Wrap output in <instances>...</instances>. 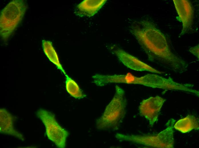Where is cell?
Returning <instances> with one entry per match:
<instances>
[{
  "label": "cell",
  "mask_w": 199,
  "mask_h": 148,
  "mask_svg": "<svg viewBox=\"0 0 199 148\" xmlns=\"http://www.w3.org/2000/svg\"><path fill=\"white\" fill-rule=\"evenodd\" d=\"M130 30L150 61L175 73L187 71V63L173 51L165 36L152 22L148 19L136 21Z\"/></svg>",
  "instance_id": "6da1fadb"
},
{
  "label": "cell",
  "mask_w": 199,
  "mask_h": 148,
  "mask_svg": "<svg viewBox=\"0 0 199 148\" xmlns=\"http://www.w3.org/2000/svg\"><path fill=\"white\" fill-rule=\"evenodd\" d=\"M126 104L124 91L116 85L113 98L96 121L97 128L114 131L118 130L125 116Z\"/></svg>",
  "instance_id": "7a4b0ae2"
},
{
  "label": "cell",
  "mask_w": 199,
  "mask_h": 148,
  "mask_svg": "<svg viewBox=\"0 0 199 148\" xmlns=\"http://www.w3.org/2000/svg\"><path fill=\"white\" fill-rule=\"evenodd\" d=\"M175 120L172 119L166 124L167 128L154 135H127L117 133L115 137L120 141H125L154 148H174V128Z\"/></svg>",
  "instance_id": "3957f363"
},
{
  "label": "cell",
  "mask_w": 199,
  "mask_h": 148,
  "mask_svg": "<svg viewBox=\"0 0 199 148\" xmlns=\"http://www.w3.org/2000/svg\"><path fill=\"white\" fill-rule=\"evenodd\" d=\"M27 7L23 0L10 1L1 11L0 16V33L7 41L22 20Z\"/></svg>",
  "instance_id": "277c9868"
},
{
  "label": "cell",
  "mask_w": 199,
  "mask_h": 148,
  "mask_svg": "<svg viewBox=\"0 0 199 148\" xmlns=\"http://www.w3.org/2000/svg\"><path fill=\"white\" fill-rule=\"evenodd\" d=\"M36 114L45 126L46 134L49 139L57 147L65 148L69 133L59 124L54 114L42 109L38 110Z\"/></svg>",
  "instance_id": "5b68a950"
},
{
  "label": "cell",
  "mask_w": 199,
  "mask_h": 148,
  "mask_svg": "<svg viewBox=\"0 0 199 148\" xmlns=\"http://www.w3.org/2000/svg\"><path fill=\"white\" fill-rule=\"evenodd\" d=\"M93 82L96 85L103 86L110 83L139 84L151 87L154 81L152 74L136 77L130 73L125 75H104L98 74L92 76Z\"/></svg>",
  "instance_id": "8992f818"
},
{
  "label": "cell",
  "mask_w": 199,
  "mask_h": 148,
  "mask_svg": "<svg viewBox=\"0 0 199 148\" xmlns=\"http://www.w3.org/2000/svg\"><path fill=\"white\" fill-rule=\"evenodd\" d=\"M166 99L158 96L144 100L139 107L140 115L149 121L151 127L158 120L161 108Z\"/></svg>",
  "instance_id": "52a82bcc"
},
{
  "label": "cell",
  "mask_w": 199,
  "mask_h": 148,
  "mask_svg": "<svg viewBox=\"0 0 199 148\" xmlns=\"http://www.w3.org/2000/svg\"><path fill=\"white\" fill-rule=\"evenodd\" d=\"M110 50L124 65L130 69L136 71H148L160 74L164 73L154 68L118 47L112 46Z\"/></svg>",
  "instance_id": "ba28073f"
},
{
  "label": "cell",
  "mask_w": 199,
  "mask_h": 148,
  "mask_svg": "<svg viewBox=\"0 0 199 148\" xmlns=\"http://www.w3.org/2000/svg\"><path fill=\"white\" fill-rule=\"evenodd\" d=\"M173 1L178 15L176 18L182 23V29L180 35L182 36L188 33L192 29L194 17L193 8L189 0Z\"/></svg>",
  "instance_id": "9c48e42d"
},
{
  "label": "cell",
  "mask_w": 199,
  "mask_h": 148,
  "mask_svg": "<svg viewBox=\"0 0 199 148\" xmlns=\"http://www.w3.org/2000/svg\"><path fill=\"white\" fill-rule=\"evenodd\" d=\"M14 117L7 110L0 109V133L13 136L23 141L25 139L23 135L14 128Z\"/></svg>",
  "instance_id": "30bf717a"
},
{
  "label": "cell",
  "mask_w": 199,
  "mask_h": 148,
  "mask_svg": "<svg viewBox=\"0 0 199 148\" xmlns=\"http://www.w3.org/2000/svg\"><path fill=\"white\" fill-rule=\"evenodd\" d=\"M106 1V0H84L76 7L75 14L80 17H92L97 12Z\"/></svg>",
  "instance_id": "8fae6325"
},
{
  "label": "cell",
  "mask_w": 199,
  "mask_h": 148,
  "mask_svg": "<svg viewBox=\"0 0 199 148\" xmlns=\"http://www.w3.org/2000/svg\"><path fill=\"white\" fill-rule=\"evenodd\" d=\"M199 119L195 116L188 115L186 117L180 119L174 125V128L183 133L189 132L193 130L199 128Z\"/></svg>",
  "instance_id": "7c38bea8"
},
{
  "label": "cell",
  "mask_w": 199,
  "mask_h": 148,
  "mask_svg": "<svg viewBox=\"0 0 199 148\" xmlns=\"http://www.w3.org/2000/svg\"><path fill=\"white\" fill-rule=\"evenodd\" d=\"M42 42L43 49L45 55L49 60L66 76L67 74L60 63L57 54L51 42L45 40H43Z\"/></svg>",
  "instance_id": "4fadbf2b"
},
{
  "label": "cell",
  "mask_w": 199,
  "mask_h": 148,
  "mask_svg": "<svg viewBox=\"0 0 199 148\" xmlns=\"http://www.w3.org/2000/svg\"><path fill=\"white\" fill-rule=\"evenodd\" d=\"M66 88L68 92L72 96L81 99L86 95L82 92L77 83L67 75L66 76Z\"/></svg>",
  "instance_id": "5bb4252c"
},
{
  "label": "cell",
  "mask_w": 199,
  "mask_h": 148,
  "mask_svg": "<svg viewBox=\"0 0 199 148\" xmlns=\"http://www.w3.org/2000/svg\"><path fill=\"white\" fill-rule=\"evenodd\" d=\"M190 52L194 55L199 60V44L196 46L191 48L189 50Z\"/></svg>",
  "instance_id": "9a60e30c"
}]
</instances>
